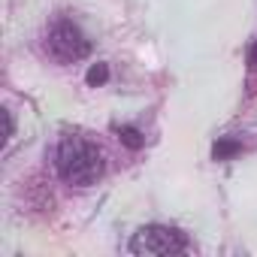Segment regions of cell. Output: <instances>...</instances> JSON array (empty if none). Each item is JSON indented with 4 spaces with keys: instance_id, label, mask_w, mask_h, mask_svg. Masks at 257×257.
<instances>
[{
    "instance_id": "1",
    "label": "cell",
    "mask_w": 257,
    "mask_h": 257,
    "mask_svg": "<svg viewBox=\"0 0 257 257\" xmlns=\"http://www.w3.org/2000/svg\"><path fill=\"white\" fill-rule=\"evenodd\" d=\"M58 173L67 185L76 188H88L103 176V155L94 143L82 140V137H67L58 146Z\"/></svg>"
},
{
    "instance_id": "2",
    "label": "cell",
    "mask_w": 257,
    "mask_h": 257,
    "mask_svg": "<svg viewBox=\"0 0 257 257\" xmlns=\"http://www.w3.org/2000/svg\"><path fill=\"white\" fill-rule=\"evenodd\" d=\"M185 248H188L185 233L176 227H164V224L140 227L131 239V251L140 257H167V254H182Z\"/></svg>"
},
{
    "instance_id": "3",
    "label": "cell",
    "mask_w": 257,
    "mask_h": 257,
    "mask_svg": "<svg viewBox=\"0 0 257 257\" xmlns=\"http://www.w3.org/2000/svg\"><path fill=\"white\" fill-rule=\"evenodd\" d=\"M46 46H49V55L61 64H76V61L88 58V52H91V43L85 40V34L73 22H58L49 31Z\"/></svg>"
},
{
    "instance_id": "4",
    "label": "cell",
    "mask_w": 257,
    "mask_h": 257,
    "mask_svg": "<svg viewBox=\"0 0 257 257\" xmlns=\"http://www.w3.org/2000/svg\"><path fill=\"white\" fill-rule=\"evenodd\" d=\"M118 140H121L127 149H134V152H140V149L146 146V137L137 131V127H118Z\"/></svg>"
},
{
    "instance_id": "5",
    "label": "cell",
    "mask_w": 257,
    "mask_h": 257,
    "mask_svg": "<svg viewBox=\"0 0 257 257\" xmlns=\"http://www.w3.org/2000/svg\"><path fill=\"white\" fill-rule=\"evenodd\" d=\"M236 152H239V143H233V140H221V143H215V149H212L215 161H227V158H233Z\"/></svg>"
},
{
    "instance_id": "6",
    "label": "cell",
    "mask_w": 257,
    "mask_h": 257,
    "mask_svg": "<svg viewBox=\"0 0 257 257\" xmlns=\"http://www.w3.org/2000/svg\"><path fill=\"white\" fill-rule=\"evenodd\" d=\"M109 79V70H106V64H94L91 70H88V76H85V82L88 85H103Z\"/></svg>"
},
{
    "instance_id": "7",
    "label": "cell",
    "mask_w": 257,
    "mask_h": 257,
    "mask_svg": "<svg viewBox=\"0 0 257 257\" xmlns=\"http://www.w3.org/2000/svg\"><path fill=\"white\" fill-rule=\"evenodd\" d=\"M248 67H251V70H257V40L248 46Z\"/></svg>"
},
{
    "instance_id": "8",
    "label": "cell",
    "mask_w": 257,
    "mask_h": 257,
    "mask_svg": "<svg viewBox=\"0 0 257 257\" xmlns=\"http://www.w3.org/2000/svg\"><path fill=\"white\" fill-rule=\"evenodd\" d=\"M4 115H7V140H10V137H13V131H16V127H13V115H10V112H4Z\"/></svg>"
}]
</instances>
